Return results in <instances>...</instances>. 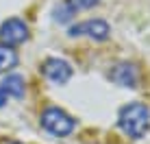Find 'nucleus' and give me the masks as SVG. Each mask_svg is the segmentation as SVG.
<instances>
[{"label":"nucleus","mask_w":150,"mask_h":144,"mask_svg":"<svg viewBox=\"0 0 150 144\" xmlns=\"http://www.w3.org/2000/svg\"><path fill=\"white\" fill-rule=\"evenodd\" d=\"M41 127L52 135H68L74 131V120L59 107H48L41 114Z\"/></svg>","instance_id":"2"},{"label":"nucleus","mask_w":150,"mask_h":144,"mask_svg":"<svg viewBox=\"0 0 150 144\" xmlns=\"http://www.w3.org/2000/svg\"><path fill=\"white\" fill-rule=\"evenodd\" d=\"M7 98H9V96L4 94V90H2V87H0V107H2L4 103H7Z\"/></svg>","instance_id":"11"},{"label":"nucleus","mask_w":150,"mask_h":144,"mask_svg":"<svg viewBox=\"0 0 150 144\" xmlns=\"http://www.w3.org/2000/svg\"><path fill=\"white\" fill-rule=\"evenodd\" d=\"M15 63H18V53H15L11 46L0 44V72L11 70Z\"/></svg>","instance_id":"8"},{"label":"nucleus","mask_w":150,"mask_h":144,"mask_svg":"<svg viewBox=\"0 0 150 144\" xmlns=\"http://www.w3.org/2000/svg\"><path fill=\"white\" fill-rule=\"evenodd\" d=\"M44 74H46L48 81H52V83H57V85H63V83H68L70 76H72V66L65 59H59V57L46 59Z\"/></svg>","instance_id":"4"},{"label":"nucleus","mask_w":150,"mask_h":144,"mask_svg":"<svg viewBox=\"0 0 150 144\" xmlns=\"http://www.w3.org/2000/svg\"><path fill=\"white\" fill-rule=\"evenodd\" d=\"M9 144H15V142H9Z\"/></svg>","instance_id":"12"},{"label":"nucleus","mask_w":150,"mask_h":144,"mask_svg":"<svg viewBox=\"0 0 150 144\" xmlns=\"http://www.w3.org/2000/svg\"><path fill=\"white\" fill-rule=\"evenodd\" d=\"M109 33L111 29L105 20H87V22H81L70 29V35H89L94 39H107Z\"/></svg>","instance_id":"5"},{"label":"nucleus","mask_w":150,"mask_h":144,"mask_svg":"<svg viewBox=\"0 0 150 144\" xmlns=\"http://www.w3.org/2000/svg\"><path fill=\"white\" fill-rule=\"evenodd\" d=\"M0 39H2L4 46H18V44L26 42L28 39L26 22L20 18H11L7 22H2V26H0Z\"/></svg>","instance_id":"3"},{"label":"nucleus","mask_w":150,"mask_h":144,"mask_svg":"<svg viewBox=\"0 0 150 144\" xmlns=\"http://www.w3.org/2000/svg\"><path fill=\"white\" fill-rule=\"evenodd\" d=\"M122 131L131 138H144L150 129V109L144 103H128L126 107L120 109L117 116Z\"/></svg>","instance_id":"1"},{"label":"nucleus","mask_w":150,"mask_h":144,"mask_svg":"<svg viewBox=\"0 0 150 144\" xmlns=\"http://www.w3.org/2000/svg\"><path fill=\"white\" fill-rule=\"evenodd\" d=\"M111 81L122 87H135L137 85V68L133 63H117L111 70Z\"/></svg>","instance_id":"6"},{"label":"nucleus","mask_w":150,"mask_h":144,"mask_svg":"<svg viewBox=\"0 0 150 144\" xmlns=\"http://www.w3.org/2000/svg\"><path fill=\"white\" fill-rule=\"evenodd\" d=\"M0 87L4 90L7 96H13V98H22L24 96V79L20 74H9L7 79L0 83Z\"/></svg>","instance_id":"7"},{"label":"nucleus","mask_w":150,"mask_h":144,"mask_svg":"<svg viewBox=\"0 0 150 144\" xmlns=\"http://www.w3.org/2000/svg\"><path fill=\"white\" fill-rule=\"evenodd\" d=\"M100 2V0H68V4L72 7V11H79V9H91V7H96V4Z\"/></svg>","instance_id":"10"},{"label":"nucleus","mask_w":150,"mask_h":144,"mask_svg":"<svg viewBox=\"0 0 150 144\" xmlns=\"http://www.w3.org/2000/svg\"><path fill=\"white\" fill-rule=\"evenodd\" d=\"M72 15H74V11H72V7L68 2H61L59 7L54 9V20H59V22H68Z\"/></svg>","instance_id":"9"}]
</instances>
